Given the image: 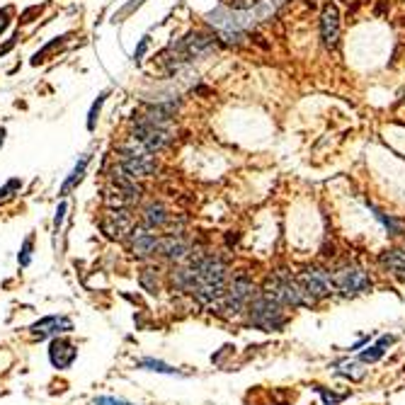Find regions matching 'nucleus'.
I'll list each match as a JSON object with an SVG mask.
<instances>
[{"label":"nucleus","instance_id":"nucleus-1","mask_svg":"<svg viewBox=\"0 0 405 405\" xmlns=\"http://www.w3.org/2000/svg\"><path fill=\"white\" fill-rule=\"evenodd\" d=\"M260 294L267 299L277 301L279 306H284L287 311H296V308H313L308 296L301 289L299 279L289 270H277L272 275L265 277V282L260 284Z\"/></svg>","mask_w":405,"mask_h":405},{"label":"nucleus","instance_id":"nucleus-2","mask_svg":"<svg viewBox=\"0 0 405 405\" xmlns=\"http://www.w3.org/2000/svg\"><path fill=\"white\" fill-rule=\"evenodd\" d=\"M245 318H248L250 328L262 330V333H279V330L287 328L292 316L284 306H279L277 301L267 299L258 292V296L245 306Z\"/></svg>","mask_w":405,"mask_h":405},{"label":"nucleus","instance_id":"nucleus-3","mask_svg":"<svg viewBox=\"0 0 405 405\" xmlns=\"http://www.w3.org/2000/svg\"><path fill=\"white\" fill-rule=\"evenodd\" d=\"M301 289L308 296L311 306L316 308L318 304H323L325 299H333L335 296V284H333V272L323 265H306L301 272H296Z\"/></svg>","mask_w":405,"mask_h":405},{"label":"nucleus","instance_id":"nucleus-4","mask_svg":"<svg viewBox=\"0 0 405 405\" xmlns=\"http://www.w3.org/2000/svg\"><path fill=\"white\" fill-rule=\"evenodd\" d=\"M333 284L338 296H342V299H355V296L372 292L374 279L369 275L367 267L347 262V265H342L333 272Z\"/></svg>","mask_w":405,"mask_h":405},{"label":"nucleus","instance_id":"nucleus-5","mask_svg":"<svg viewBox=\"0 0 405 405\" xmlns=\"http://www.w3.org/2000/svg\"><path fill=\"white\" fill-rule=\"evenodd\" d=\"M117 158H119V165L131 175L134 180H144V178H151L156 173V158L153 153H148L139 141H127V144H119L117 148Z\"/></svg>","mask_w":405,"mask_h":405},{"label":"nucleus","instance_id":"nucleus-6","mask_svg":"<svg viewBox=\"0 0 405 405\" xmlns=\"http://www.w3.org/2000/svg\"><path fill=\"white\" fill-rule=\"evenodd\" d=\"M131 139L139 141L148 153H158L161 148H165L173 139V127H158V124L146 122L144 117L134 114V122H131Z\"/></svg>","mask_w":405,"mask_h":405},{"label":"nucleus","instance_id":"nucleus-7","mask_svg":"<svg viewBox=\"0 0 405 405\" xmlns=\"http://www.w3.org/2000/svg\"><path fill=\"white\" fill-rule=\"evenodd\" d=\"M134 216L129 209H110L100 219V231L105 233L110 241H124L129 238V233L134 231Z\"/></svg>","mask_w":405,"mask_h":405},{"label":"nucleus","instance_id":"nucleus-8","mask_svg":"<svg viewBox=\"0 0 405 405\" xmlns=\"http://www.w3.org/2000/svg\"><path fill=\"white\" fill-rule=\"evenodd\" d=\"M156 255H161V258L168 262H178V265H182V262L190 260L192 243H190V238H185L182 233H168V236L158 238Z\"/></svg>","mask_w":405,"mask_h":405},{"label":"nucleus","instance_id":"nucleus-9","mask_svg":"<svg viewBox=\"0 0 405 405\" xmlns=\"http://www.w3.org/2000/svg\"><path fill=\"white\" fill-rule=\"evenodd\" d=\"M30 338L34 340H47V338H59V335L73 333V321L68 316H44L37 323H32Z\"/></svg>","mask_w":405,"mask_h":405},{"label":"nucleus","instance_id":"nucleus-10","mask_svg":"<svg viewBox=\"0 0 405 405\" xmlns=\"http://www.w3.org/2000/svg\"><path fill=\"white\" fill-rule=\"evenodd\" d=\"M129 248L131 255L139 260H148L158 253V236L156 231H148L146 226H134L129 233Z\"/></svg>","mask_w":405,"mask_h":405},{"label":"nucleus","instance_id":"nucleus-11","mask_svg":"<svg viewBox=\"0 0 405 405\" xmlns=\"http://www.w3.org/2000/svg\"><path fill=\"white\" fill-rule=\"evenodd\" d=\"M379 267L386 272L389 277H393L396 282L405 284V245H391L384 253H379Z\"/></svg>","mask_w":405,"mask_h":405},{"label":"nucleus","instance_id":"nucleus-12","mask_svg":"<svg viewBox=\"0 0 405 405\" xmlns=\"http://www.w3.org/2000/svg\"><path fill=\"white\" fill-rule=\"evenodd\" d=\"M321 39L328 49H338L340 44V13L333 3H325L321 10Z\"/></svg>","mask_w":405,"mask_h":405},{"label":"nucleus","instance_id":"nucleus-13","mask_svg":"<svg viewBox=\"0 0 405 405\" xmlns=\"http://www.w3.org/2000/svg\"><path fill=\"white\" fill-rule=\"evenodd\" d=\"M214 47H216V39L211 37V34H204V32H190L185 39H180L178 42V49L185 54L187 61L199 59V56H207Z\"/></svg>","mask_w":405,"mask_h":405},{"label":"nucleus","instance_id":"nucleus-14","mask_svg":"<svg viewBox=\"0 0 405 405\" xmlns=\"http://www.w3.org/2000/svg\"><path fill=\"white\" fill-rule=\"evenodd\" d=\"M78 359V347L66 338H54L49 342V362L54 369H71Z\"/></svg>","mask_w":405,"mask_h":405},{"label":"nucleus","instance_id":"nucleus-15","mask_svg":"<svg viewBox=\"0 0 405 405\" xmlns=\"http://www.w3.org/2000/svg\"><path fill=\"white\" fill-rule=\"evenodd\" d=\"M168 221H170V214H168V209H165L161 202L146 204V209H144V226L148 228V231H161V228L168 226Z\"/></svg>","mask_w":405,"mask_h":405},{"label":"nucleus","instance_id":"nucleus-16","mask_svg":"<svg viewBox=\"0 0 405 405\" xmlns=\"http://www.w3.org/2000/svg\"><path fill=\"white\" fill-rule=\"evenodd\" d=\"M393 342H396V338H393V335H381V338L376 340L374 345H367L364 350H359V357H357V359H359L362 364H374V362H379V359L386 355V350H389Z\"/></svg>","mask_w":405,"mask_h":405},{"label":"nucleus","instance_id":"nucleus-17","mask_svg":"<svg viewBox=\"0 0 405 405\" xmlns=\"http://www.w3.org/2000/svg\"><path fill=\"white\" fill-rule=\"evenodd\" d=\"M335 374L342 376V379H350L352 384H357V381H362L364 376H367V364H362L359 359H342V362L335 364Z\"/></svg>","mask_w":405,"mask_h":405},{"label":"nucleus","instance_id":"nucleus-18","mask_svg":"<svg viewBox=\"0 0 405 405\" xmlns=\"http://www.w3.org/2000/svg\"><path fill=\"white\" fill-rule=\"evenodd\" d=\"M374 209V207H372ZM374 216L384 224V228L389 231L391 238H398V236H405V219H398V216H391V214H384L381 209H374Z\"/></svg>","mask_w":405,"mask_h":405},{"label":"nucleus","instance_id":"nucleus-19","mask_svg":"<svg viewBox=\"0 0 405 405\" xmlns=\"http://www.w3.org/2000/svg\"><path fill=\"white\" fill-rule=\"evenodd\" d=\"M88 163H90V156H88V153H85V156L81 158V163H76V168L71 170V175H68L66 182H64V185H61V192H59L61 197H66L68 192L73 190V187L81 185V180H83V175H85V168H88Z\"/></svg>","mask_w":405,"mask_h":405},{"label":"nucleus","instance_id":"nucleus-20","mask_svg":"<svg viewBox=\"0 0 405 405\" xmlns=\"http://www.w3.org/2000/svg\"><path fill=\"white\" fill-rule=\"evenodd\" d=\"M136 369H144V372H156V374H168V376H180V369L170 367V364L161 362V359H153V357L139 359V362H136Z\"/></svg>","mask_w":405,"mask_h":405},{"label":"nucleus","instance_id":"nucleus-21","mask_svg":"<svg viewBox=\"0 0 405 405\" xmlns=\"http://www.w3.org/2000/svg\"><path fill=\"white\" fill-rule=\"evenodd\" d=\"M139 287L144 289L146 294L156 296L158 294V270H153V267H146V270H141Z\"/></svg>","mask_w":405,"mask_h":405},{"label":"nucleus","instance_id":"nucleus-22","mask_svg":"<svg viewBox=\"0 0 405 405\" xmlns=\"http://www.w3.org/2000/svg\"><path fill=\"white\" fill-rule=\"evenodd\" d=\"M64 44H66V37H56L54 42H49L47 47H44L42 51H37V54H34L32 64H34V66L44 64V61H47L51 54H56V51H61V49H64Z\"/></svg>","mask_w":405,"mask_h":405},{"label":"nucleus","instance_id":"nucleus-23","mask_svg":"<svg viewBox=\"0 0 405 405\" xmlns=\"http://www.w3.org/2000/svg\"><path fill=\"white\" fill-rule=\"evenodd\" d=\"M316 391L321 393V398H323L325 405H338V403H342L347 398V393H333V391L323 389V386H316Z\"/></svg>","mask_w":405,"mask_h":405},{"label":"nucleus","instance_id":"nucleus-24","mask_svg":"<svg viewBox=\"0 0 405 405\" xmlns=\"http://www.w3.org/2000/svg\"><path fill=\"white\" fill-rule=\"evenodd\" d=\"M32 245H34V238L30 236L25 243H22L20 248V255H17V262H20V267H27L32 262Z\"/></svg>","mask_w":405,"mask_h":405},{"label":"nucleus","instance_id":"nucleus-25","mask_svg":"<svg viewBox=\"0 0 405 405\" xmlns=\"http://www.w3.org/2000/svg\"><path fill=\"white\" fill-rule=\"evenodd\" d=\"M105 98H107V93H102L100 98H98V102L90 107V114H88V129L90 131L95 129V122H98V114H100V107H102V102H105Z\"/></svg>","mask_w":405,"mask_h":405},{"label":"nucleus","instance_id":"nucleus-26","mask_svg":"<svg viewBox=\"0 0 405 405\" xmlns=\"http://www.w3.org/2000/svg\"><path fill=\"white\" fill-rule=\"evenodd\" d=\"M22 187V182L20 180H10V182H5V187L0 190V202H5V199H10L13 197V192H17Z\"/></svg>","mask_w":405,"mask_h":405},{"label":"nucleus","instance_id":"nucleus-27","mask_svg":"<svg viewBox=\"0 0 405 405\" xmlns=\"http://www.w3.org/2000/svg\"><path fill=\"white\" fill-rule=\"evenodd\" d=\"M93 405H134V403L122 401V398H112V396H100V398H95Z\"/></svg>","mask_w":405,"mask_h":405},{"label":"nucleus","instance_id":"nucleus-28","mask_svg":"<svg viewBox=\"0 0 405 405\" xmlns=\"http://www.w3.org/2000/svg\"><path fill=\"white\" fill-rule=\"evenodd\" d=\"M148 44H151V37H144V39H141V44H139V47H136V51H134V61H136V64H141V59H144V54H146Z\"/></svg>","mask_w":405,"mask_h":405},{"label":"nucleus","instance_id":"nucleus-29","mask_svg":"<svg viewBox=\"0 0 405 405\" xmlns=\"http://www.w3.org/2000/svg\"><path fill=\"white\" fill-rule=\"evenodd\" d=\"M10 17H13V8H3V10H0V34L8 30Z\"/></svg>","mask_w":405,"mask_h":405},{"label":"nucleus","instance_id":"nucleus-30","mask_svg":"<svg viewBox=\"0 0 405 405\" xmlns=\"http://www.w3.org/2000/svg\"><path fill=\"white\" fill-rule=\"evenodd\" d=\"M64 214H66V204H61L59 209H56V219H54V228L59 231L61 228V221H64Z\"/></svg>","mask_w":405,"mask_h":405},{"label":"nucleus","instance_id":"nucleus-31","mask_svg":"<svg viewBox=\"0 0 405 405\" xmlns=\"http://www.w3.org/2000/svg\"><path fill=\"white\" fill-rule=\"evenodd\" d=\"M367 345H369V338H359L355 345H350V352H359V350H364Z\"/></svg>","mask_w":405,"mask_h":405},{"label":"nucleus","instance_id":"nucleus-32","mask_svg":"<svg viewBox=\"0 0 405 405\" xmlns=\"http://www.w3.org/2000/svg\"><path fill=\"white\" fill-rule=\"evenodd\" d=\"M15 39H17V37H15ZM15 39H10V42H8V44H3V47H0V56H5V54H8V51H10V49H13V47H15Z\"/></svg>","mask_w":405,"mask_h":405},{"label":"nucleus","instance_id":"nucleus-33","mask_svg":"<svg viewBox=\"0 0 405 405\" xmlns=\"http://www.w3.org/2000/svg\"><path fill=\"white\" fill-rule=\"evenodd\" d=\"M3 141H5V129H0V148H3Z\"/></svg>","mask_w":405,"mask_h":405}]
</instances>
